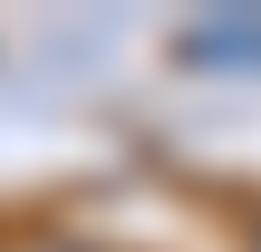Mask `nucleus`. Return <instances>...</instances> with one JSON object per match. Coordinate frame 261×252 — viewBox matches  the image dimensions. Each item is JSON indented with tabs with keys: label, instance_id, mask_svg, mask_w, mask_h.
Listing matches in <instances>:
<instances>
[{
	"label": "nucleus",
	"instance_id": "obj_1",
	"mask_svg": "<svg viewBox=\"0 0 261 252\" xmlns=\"http://www.w3.org/2000/svg\"><path fill=\"white\" fill-rule=\"evenodd\" d=\"M184 49H194V58H213V49H232V58H261V29H252V19H242V29H194Z\"/></svg>",
	"mask_w": 261,
	"mask_h": 252
},
{
	"label": "nucleus",
	"instance_id": "obj_2",
	"mask_svg": "<svg viewBox=\"0 0 261 252\" xmlns=\"http://www.w3.org/2000/svg\"><path fill=\"white\" fill-rule=\"evenodd\" d=\"M19 252H77V243H19Z\"/></svg>",
	"mask_w": 261,
	"mask_h": 252
},
{
	"label": "nucleus",
	"instance_id": "obj_3",
	"mask_svg": "<svg viewBox=\"0 0 261 252\" xmlns=\"http://www.w3.org/2000/svg\"><path fill=\"white\" fill-rule=\"evenodd\" d=\"M252 252H261V233H252Z\"/></svg>",
	"mask_w": 261,
	"mask_h": 252
}]
</instances>
